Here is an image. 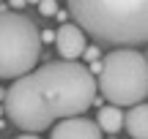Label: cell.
Listing matches in <instances>:
<instances>
[{
  "mask_svg": "<svg viewBox=\"0 0 148 139\" xmlns=\"http://www.w3.org/2000/svg\"><path fill=\"white\" fill-rule=\"evenodd\" d=\"M99 85L90 68L77 60L47 63L14 79L5 90V115L27 134L49 128L66 117H77L93 104Z\"/></svg>",
  "mask_w": 148,
  "mask_h": 139,
  "instance_id": "1",
  "label": "cell"
},
{
  "mask_svg": "<svg viewBox=\"0 0 148 139\" xmlns=\"http://www.w3.org/2000/svg\"><path fill=\"white\" fill-rule=\"evenodd\" d=\"M79 27L110 47H137L148 41V0H69Z\"/></svg>",
  "mask_w": 148,
  "mask_h": 139,
  "instance_id": "2",
  "label": "cell"
},
{
  "mask_svg": "<svg viewBox=\"0 0 148 139\" xmlns=\"http://www.w3.org/2000/svg\"><path fill=\"white\" fill-rule=\"evenodd\" d=\"M99 93L115 107H134L148 98V57L137 49H112L101 57Z\"/></svg>",
  "mask_w": 148,
  "mask_h": 139,
  "instance_id": "3",
  "label": "cell"
},
{
  "mask_svg": "<svg viewBox=\"0 0 148 139\" xmlns=\"http://www.w3.org/2000/svg\"><path fill=\"white\" fill-rule=\"evenodd\" d=\"M41 55V33L16 11H0V79L30 74Z\"/></svg>",
  "mask_w": 148,
  "mask_h": 139,
  "instance_id": "4",
  "label": "cell"
},
{
  "mask_svg": "<svg viewBox=\"0 0 148 139\" xmlns=\"http://www.w3.org/2000/svg\"><path fill=\"white\" fill-rule=\"evenodd\" d=\"M55 47H58V52H60L63 60H77L79 55L88 49V44H85V30L77 22H74V25L63 22V25L55 30Z\"/></svg>",
  "mask_w": 148,
  "mask_h": 139,
  "instance_id": "5",
  "label": "cell"
},
{
  "mask_svg": "<svg viewBox=\"0 0 148 139\" xmlns=\"http://www.w3.org/2000/svg\"><path fill=\"white\" fill-rule=\"evenodd\" d=\"M49 139H101V128H99V123L77 115V117L58 120Z\"/></svg>",
  "mask_w": 148,
  "mask_h": 139,
  "instance_id": "6",
  "label": "cell"
},
{
  "mask_svg": "<svg viewBox=\"0 0 148 139\" xmlns=\"http://www.w3.org/2000/svg\"><path fill=\"white\" fill-rule=\"evenodd\" d=\"M123 128L129 131L132 139H148V104H134L123 115Z\"/></svg>",
  "mask_w": 148,
  "mask_h": 139,
  "instance_id": "7",
  "label": "cell"
},
{
  "mask_svg": "<svg viewBox=\"0 0 148 139\" xmlns=\"http://www.w3.org/2000/svg\"><path fill=\"white\" fill-rule=\"evenodd\" d=\"M123 115L121 107H115V104H110V107H101L99 109V117H96V123H99L101 131H107V134H115V131L123 128Z\"/></svg>",
  "mask_w": 148,
  "mask_h": 139,
  "instance_id": "8",
  "label": "cell"
},
{
  "mask_svg": "<svg viewBox=\"0 0 148 139\" xmlns=\"http://www.w3.org/2000/svg\"><path fill=\"white\" fill-rule=\"evenodd\" d=\"M38 11H41L44 16H55L58 14V3H55V0H41V3H38Z\"/></svg>",
  "mask_w": 148,
  "mask_h": 139,
  "instance_id": "9",
  "label": "cell"
},
{
  "mask_svg": "<svg viewBox=\"0 0 148 139\" xmlns=\"http://www.w3.org/2000/svg\"><path fill=\"white\" fill-rule=\"evenodd\" d=\"M85 57H88V60H96V57H99V49H96V47H88V49H85Z\"/></svg>",
  "mask_w": 148,
  "mask_h": 139,
  "instance_id": "10",
  "label": "cell"
},
{
  "mask_svg": "<svg viewBox=\"0 0 148 139\" xmlns=\"http://www.w3.org/2000/svg\"><path fill=\"white\" fill-rule=\"evenodd\" d=\"M41 41H47V44H49V41H55V33H49V30H44V33H41Z\"/></svg>",
  "mask_w": 148,
  "mask_h": 139,
  "instance_id": "11",
  "label": "cell"
},
{
  "mask_svg": "<svg viewBox=\"0 0 148 139\" xmlns=\"http://www.w3.org/2000/svg\"><path fill=\"white\" fill-rule=\"evenodd\" d=\"M8 3H11V8H22V5H25L27 0H8Z\"/></svg>",
  "mask_w": 148,
  "mask_h": 139,
  "instance_id": "12",
  "label": "cell"
},
{
  "mask_svg": "<svg viewBox=\"0 0 148 139\" xmlns=\"http://www.w3.org/2000/svg\"><path fill=\"white\" fill-rule=\"evenodd\" d=\"M16 139H41V136H33V134H27V136H16Z\"/></svg>",
  "mask_w": 148,
  "mask_h": 139,
  "instance_id": "13",
  "label": "cell"
},
{
  "mask_svg": "<svg viewBox=\"0 0 148 139\" xmlns=\"http://www.w3.org/2000/svg\"><path fill=\"white\" fill-rule=\"evenodd\" d=\"M27 3H36V5H38V3H41V0H27Z\"/></svg>",
  "mask_w": 148,
  "mask_h": 139,
  "instance_id": "14",
  "label": "cell"
},
{
  "mask_svg": "<svg viewBox=\"0 0 148 139\" xmlns=\"http://www.w3.org/2000/svg\"><path fill=\"white\" fill-rule=\"evenodd\" d=\"M145 57H148V52H145Z\"/></svg>",
  "mask_w": 148,
  "mask_h": 139,
  "instance_id": "15",
  "label": "cell"
}]
</instances>
